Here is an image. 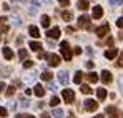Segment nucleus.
Here are the masks:
<instances>
[{
    "mask_svg": "<svg viewBox=\"0 0 123 118\" xmlns=\"http://www.w3.org/2000/svg\"><path fill=\"white\" fill-rule=\"evenodd\" d=\"M60 53H62V57H63V60H72V57H73V53H72V47L68 45V42L67 40H63L60 43Z\"/></svg>",
    "mask_w": 123,
    "mask_h": 118,
    "instance_id": "f257e3e1",
    "label": "nucleus"
},
{
    "mask_svg": "<svg viewBox=\"0 0 123 118\" xmlns=\"http://www.w3.org/2000/svg\"><path fill=\"white\" fill-rule=\"evenodd\" d=\"M77 22H78V27H80V28H85V30H93V27H92V20H90L88 15H82Z\"/></svg>",
    "mask_w": 123,
    "mask_h": 118,
    "instance_id": "f03ea898",
    "label": "nucleus"
},
{
    "mask_svg": "<svg viewBox=\"0 0 123 118\" xmlns=\"http://www.w3.org/2000/svg\"><path fill=\"white\" fill-rule=\"evenodd\" d=\"M95 33H97V37H106L108 33H110V25L108 23H103V25H100L98 28H95Z\"/></svg>",
    "mask_w": 123,
    "mask_h": 118,
    "instance_id": "7ed1b4c3",
    "label": "nucleus"
},
{
    "mask_svg": "<svg viewBox=\"0 0 123 118\" xmlns=\"http://www.w3.org/2000/svg\"><path fill=\"white\" fill-rule=\"evenodd\" d=\"M62 98H63L65 103H73V101H75V93H73L72 90H68V88H67V90H63V92H62Z\"/></svg>",
    "mask_w": 123,
    "mask_h": 118,
    "instance_id": "20e7f679",
    "label": "nucleus"
},
{
    "mask_svg": "<svg viewBox=\"0 0 123 118\" xmlns=\"http://www.w3.org/2000/svg\"><path fill=\"white\" fill-rule=\"evenodd\" d=\"M47 37H48V40H57V38H60V28H58V27L48 28V30H47Z\"/></svg>",
    "mask_w": 123,
    "mask_h": 118,
    "instance_id": "39448f33",
    "label": "nucleus"
},
{
    "mask_svg": "<svg viewBox=\"0 0 123 118\" xmlns=\"http://www.w3.org/2000/svg\"><path fill=\"white\" fill-rule=\"evenodd\" d=\"M83 108H85L86 112H95V110L98 108V103H97V101H93V100H85Z\"/></svg>",
    "mask_w": 123,
    "mask_h": 118,
    "instance_id": "423d86ee",
    "label": "nucleus"
},
{
    "mask_svg": "<svg viewBox=\"0 0 123 118\" xmlns=\"http://www.w3.org/2000/svg\"><path fill=\"white\" fill-rule=\"evenodd\" d=\"M47 58H48V65L50 67H58L60 65V57L58 55H55V53H50V55H47Z\"/></svg>",
    "mask_w": 123,
    "mask_h": 118,
    "instance_id": "0eeeda50",
    "label": "nucleus"
},
{
    "mask_svg": "<svg viewBox=\"0 0 123 118\" xmlns=\"http://www.w3.org/2000/svg\"><path fill=\"white\" fill-rule=\"evenodd\" d=\"M58 80H60L62 85H68V81H70V75H68V72H65V70L58 72Z\"/></svg>",
    "mask_w": 123,
    "mask_h": 118,
    "instance_id": "6e6552de",
    "label": "nucleus"
},
{
    "mask_svg": "<svg viewBox=\"0 0 123 118\" xmlns=\"http://www.w3.org/2000/svg\"><path fill=\"white\" fill-rule=\"evenodd\" d=\"M100 78H102V81L106 85V83H110L111 80H113V77H111V72H108V70H103L102 75H100Z\"/></svg>",
    "mask_w": 123,
    "mask_h": 118,
    "instance_id": "1a4fd4ad",
    "label": "nucleus"
},
{
    "mask_svg": "<svg viewBox=\"0 0 123 118\" xmlns=\"http://www.w3.org/2000/svg\"><path fill=\"white\" fill-rule=\"evenodd\" d=\"M117 55H118V50L117 48H110V50L105 52V58H108V60H113Z\"/></svg>",
    "mask_w": 123,
    "mask_h": 118,
    "instance_id": "9d476101",
    "label": "nucleus"
},
{
    "mask_svg": "<svg viewBox=\"0 0 123 118\" xmlns=\"http://www.w3.org/2000/svg\"><path fill=\"white\" fill-rule=\"evenodd\" d=\"M103 17V8L100 5H95L93 7V19H102Z\"/></svg>",
    "mask_w": 123,
    "mask_h": 118,
    "instance_id": "9b49d317",
    "label": "nucleus"
},
{
    "mask_svg": "<svg viewBox=\"0 0 123 118\" xmlns=\"http://www.w3.org/2000/svg\"><path fill=\"white\" fill-rule=\"evenodd\" d=\"M28 33L32 35V37H40V30H38V27H35V25H30L28 27Z\"/></svg>",
    "mask_w": 123,
    "mask_h": 118,
    "instance_id": "f8f14e48",
    "label": "nucleus"
},
{
    "mask_svg": "<svg viewBox=\"0 0 123 118\" xmlns=\"http://www.w3.org/2000/svg\"><path fill=\"white\" fill-rule=\"evenodd\" d=\"M2 53H3V57H5L7 60H12V58H13V52H12L8 47H3V48H2Z\"/></svg>",
    "mask_w": 123,
    "mask_h": 118,
    "instance_id": "ddd939ff",
    "label": "nucleus"
},
{
    "mask_svg": "<svg viewBox=\"0 0 123 118\" xmlns=\"http://www.w3.org/2000/svg\"><path fill=\"white\" fill-rule=\"evenodd\" d=\"M33 93H35V95H37V97H43V95H45V88H43V87H42V85H35V88H33Z\"/></svg>",
    "mask_w": 123,
    "mask_h": 118,
    "instance_id": "4468645a",
    "label": "nucleus"
},
{
    "mask_svg": "<svg viewBox=\"0 0 123 118\" xmlns=\"http://www.w3.org/2000/svg\"><path fill=\"white\" fill-rule=\"evenodd\" d=\"M28 47L33 50V52H42V45H40V42H30L28 43Z\"/></svg>",
    "mask_w": 123,
    "mask_h": 118,
    "instance_id": "2eb2a0df",
    "label": "nucleus"
},
{
    "mask_svg": "<svg viewBox=\"0 0 123 118\" xmlns=\"http://www.w3.org/2000/svg\"><path fill=\"white\" fill-rule=\"evenodd\" d=\"M77 7H78V10H86L88 8V0H78Z\"/></svg>",
    "mask_w": 123,
    "mask_h": 118,
    "instance_id": "dca6fc26",
    "label": "nucleus"
},
{
    "mask_svg": "<svg viewBox=\"0 0 123 118\" xmlns=\"http://www.w3.org/2000/svg\"><path fill=\"white\" fill-rule=\"evenodd\" d=\"M42 27H45V28H48L50 27V17L48 15H42Z\"/></svg>",
    "mask_w": 123,
    "mask_h": 118,
    "instance_id": "f3484780",
    "label": "nucleus"
},
{
    "mask_svg": "<svg viewBox=\"0 0 123 118\" xmlns=\"http://www.w3.org/2000/svg\"><path fill=\"white\" fill-rule=\"evenodd\" d=\"M72 17H73V15H72V12H68V10H63V12H62V19L65 20V22H70Z\"/></svg>",
    "mask_w": 123,
    "mask_h": 118,
    "instance_id": "a211bd4d",
    "label": "nucleus"
},
{
    "mask_svg": "<svg viewBox=\"0 0 123 118\" xmlns=\"http://www.w3.org/2000/svg\"><path fill=\"white\" fill-rule=\"evenodd\" d=\"M86 80H88V81H92V83H95V81H98V75H97L95 72H92V73H88V75H86Z\"/></svg>",
    "mask_w": 123,
    "mask_h": 118,
    "instance_id": "6ab92c4d",
    "label": "nucleus"
},
{
    "mask_svg": "<svg viewBox=\"0 0 123 118\" xmlns=\"http://www.w3.org/2000/svg\"><path fill=\"white\" fill-rule=\"evenodd\" d=\"M82 80H83V73H82V72H77V73H75V77H73V81H75L77 85H80V83H82Z\"/></svg>",
    "mask_w": 123,
    "mask_h": 118,
    "instance_id": "aec40b11",
    "label": "nucleus"
},
{
    "mask_svg": "<svg viewBox=\"0 0 123 118\" xmlns=\"http://www.w3.org/2000/svg\"><path fill=\"white\" fill-rule=\"evenodd\" d=\"M52 77H53V73H50V72H43L40 75L42 80H45V81H48V80H52Z\"/></svg>",
    "mask_w": 123,
    "mask_h": 118,
    "instance_id": "412c9836",
    "label": "nucleus"
},
{
    "mask_svg": "<svg viewBox=\"0 0 123 118\" xmlns=\"http://www.w3.org/2000/svg\"><path fill=\"white\" fill-rule=\"evenodd\" d=\"M97 97H98L100 100H105L106 98V90H105V88H100V90L97 92Z\"/></svg>",
    "mask_w": 123,
    "mask_h": 118,
    "instance_id": "4be33fe9",
    "label": "nucleus"
},
{
    "mask_svg": "<svg viewBox=\"0 0 123 118\" xmlns=\"http://www.w3.org/2000/svg\"><path fill=\"white\" fill-rule=\"evenodd\" d=\"M53 118H63V112L60 108H55L53 110Z\"/></svg>",
    "mask_w": 123,
    "mask_h": 118,
    "instance_id": "5701e85b",
    "label": "nucleus"
},
{
    "mask_svg": "<svg viewBox=\"0 0 123 118\" xmlns=\"http://www.w3.org/2000/svg\"><path fill=\"white\" fill-rule=\"evenodd\" d=\"M80 90H82V93H85V95L92 93V88H90L88 85H82V87H80Z\"/></svg>",
    "mask_w": 123,
    "mask_h": 118,
    "instance_id": "b1692460",
    "label": "nucleus"
},
{
    "mask_svg": "<svg viewBox=\"0 0 123 118\" xmlns=\"http://www.w3.org/2000/svg\"><path fill=\"white\" fill-rule=\"evenodd\" d=\"M115 65H117L118 68H123V52L120 53V58H118L117 62H115Z\"/></svg>",
    "mask_w": 123,
    "mask_h": 118,
    "instance_id": "393cba45",
    "label": "nucleus"
},
{
    "mask_svg": "<svg viewBox=\"0 0 123 118\" xmlns=\"http://www.w3.org/2000/svg\"><path fill=\"white\" fill-rule=\"evenodd\" d=\"M58 103H60V98H58V97H52V98H50V105H52V106H57Z\"/></svg>",
    "mask_w": 123,
    "mask_h": 118,
    "instance_id": "a878e982",
    "label": "nucleus"
},
{
    "mask_svg": "<svg viewBox=\"0 0 123 118\" xmlns=\"http://www.w3.org/2000/svg\"><path fill=\"white\" fill-rule=\"evenodd\" d=\"M28 105H30V101H28L27 98H20V106L22 108H27Z\"/></svg>",
    "mask_w": 123,
    "mask_h": 118,
    "instance_id": "bb28decb",
    "label": "nucleus"
},
{
    "mask_svg": "<svg viewBox=\"0 0 123 118\" xmlns=\"http://www.w3.org/2000/svg\"><path fill=\"white\" fill-rule=\"evenodd\" d=\"M123 3V0H110V5L111 7H120Z\"/></svg>",
    "mask_w": 123,
    "mask_h": 118,
    "instance_id": "cd10ccee",
    "label": "nucleus"
},
{
    "mask_svg": "<svg viewBox=\"0 0 123 118\" xmlns=\"http://www.w3.org/2000/svg\"><path fill=\"white\" fill-rule=\"evenodd\" d=\"M13 93H15V87L12 85V87H8V88H7V97H12Z\"/></svg>",
    "mask_w": 123,
    "mask_h": 118,
    "instance_id": "c85d7f7f",
    "label": "nucleus"
},
{
    "mask_svg": "<svg viewBox=\"0 0 123 118\" xmlns=\"http://www.w3.org/2000/svg\"><path fill=\"white\" fill-rule=\"evenodd\" d=\"M113 112H117V106H113V105L111 106H106V110H105V113H108V115H111Z\"/></svg>",
    "mask_w": 123,
    "mask_h": 118,
    "instance_id": "c756f323",
    "label": "nucleus"
},
{
    "mask_svg": "<svg viewBox=\"0 0 123 118\" xmlns=\"http://www.w3.org/2000/svg\"><path fill=\"white\" fill-rule=\"evenodd\" d=\"M30 67H33V62L32 60H25L23 62V68H30Z\"/></svg>",
    "mask_w": 123,
    "mask_h": 118,
    "instance_id": "7c9ffc66",
    "label": "nucleus"
},
{
    "mask_svg": "<svg viewBox=\"0 0 123 118\" xmlns=\"http://www.w3.org/2000/svg\"><path fill=\"white\" fill-rule=\"evenodd\" d=\"M18 57H20L22 60H25V58H27V50H25V48H22L20 52H18Z\"/></svg>",
    "mask_w": 123,
    "mask_h": 118,
    "instance_id": "2f4dec72",
    "label": "nucleus"
},
{
    "mask_svg": "<svg viewBox=\"0 0 123 118\" xmlns=\"http://www.w3.org/2000/svg\"><path fill=\"white\" fill-rule=\"evenodd\" d=\"M7 115H8V113H7V108H3V106H0V117H2V118H5Z\"/></svg>",
    "mask_w": 123,
    "mask_h": 118,
    "instance_id": "473e14b6",
    "label": "nucleus"
},
{
    "mask_svg": "<svg viewBox=\"0 0 123 118\" xmlns=\"http://www.w3.org/2000/svg\"><path fill=\"white\" fill-rule=\"evenodd\" d=\"M108 118H122V117H120V113H118V110H117V112H113L111 115H108Z\"/></svg>",
    "mask_w": 123,
    "mask_h": 118,
    "instance_id": "72a5a7b5",
    "label": "nucleus"
},
{
    "mask_svg": "<svg viewBox=\"0 0 123 118\" xmlns=\"http://www.w3.org/2000/svg\"><path fill=\"white\" fill-rule=\"evenodd\" d=\"M117 27L118 28H123V17H120V19L117 20Z\"/></svg>",
    "mask_w": 123,
    "mask_h": 118,
    "instance_id": "f704fd0d",
    "label": "nucleus"
},
{
    "mask_svg": "<svg viewBox=\"0 0 123 118\" xmlns=\"http://www.w3.org/2000/svg\"><path fill=\"white\" fill-rule=\"evenodd\" d=\"M58 2H60L62 7H68L70 5V0H58Z\"/></svg>",
    "mask_w": 123,
    "mask_h": 118,
    "instance_id": "c9c22d12",
    "label": "nucleus"
},
{
    "mask_svg": "<svg viewBox=\"0 0 123 118\" xmlns=\"http://www.w3.org/2000/svg\"><path fill=\"white\" fill-rule=\"evenodd\" d=\"M13 20H15L13 23H15L17 27H20V25H22V19H20V17H15V19H13Z\"/></svg>",
    "mask_w": 123,
    "mask_h": 118,
    "instance_id": "e433bc0d",
    "label": "nucleus"
},
{
    "mask_svg": "<svg viewBox=\"0 0 123 118\" xmlns=\"http://www.w3.org/2000/svg\"><path fill=\"white\" fill-rule=\"evenodd\" d=\"M72 53H77V55H80V53H82V48H80V47H75V50H73Z\"/></svg>",
    "mask_w": 123,
    "mask_h": 118,
    "instance_id": "4c0bfd02",
    "label": "nucleus"
},
{
    "mask_svg": "<svg viewBox=\"0 0 123 118\" xmlns=\"http://www.w3.org/2000/svg\"><path fill=\"white\" fill-rule=\"evenodd\" d=\"M5 32H8V27H7V25L0 27V33H5Z\"/></svg>",
    "mask_w": 123,
    "mask_h": 118,
    "instance_id": "58836bf2",
    "label": "nucleus"
},
{
    "mask_svg": "<svg viewBox=\"0 0 123 118\" xmlns=\"http://www.w3.org/2000/svg\"><path fill=\"white\" fill-rule=\"evenodd\" d=\"M86 68H93V62H92V60L86 62Z\"/></svg>",
    "mask_w": 123,
    "mask_h": 118,
    "instance_id": "ea45409f",
    "label": "nucleus"
},
{
    "mask_svg": "<svg viewBox=\"0 0 123 118\" xmlns=\"http://www.w3.org/2000/svg\"><path fill=\"white\" fill-rule=\"evenodd\" d=\"M8 108H12V110H15V101H8Z\"/></svg>",
    "mask_w": 123,
    "mask_h": 118,
    "instance_id": "a19ab883",
    "label": "nucleus"
},
{
    "mask_svg": "<svg viewBox=\"0 0 123 118\" xmlns=\"http://www.w3.org/2000/svg\"><path fill=\"white\" fill-rule=\"evenodd\" d=\"M2 8H3V10H10V5H8V3H3Z\"/></svg>",
    "mask_w": 123,
    "mask_h": 118,
    "instance_id": "79ce46f5",
    "label": "nucleus"
},
{
    "mask_svg": "<svg viewBox=\"0 0 123 118\" xmlns=\"http://www.w3.org/2000/svg\"><path fill=\"white\" fill-rule=\"evenodd\" d=\"M67 32H68V33H73L75 28H73V27H67Z\"/></svg>",
    "mask_w": 123,
    "mask_h": 118,
    "instance_id": "37998d69",
    "label": "nucleus"
},
{
    "mask_svg": "<svg viewBox=\"0 0 123 118\" xmlns=\"http://www.w3.org/2000/svg\"><path fill=\"white\" fill-rule=\"evenodd\" d=\"M5 87H7V85H5L3 81H0V92H3V90H5Z\"/></svg>",
    "mask_w": 123,
    "mask_h": 118,
    "instance_id": "c03bdc74",
    "label": "nucleus"
},
{
    "mask_svg": "<svg viewBox=\"0 0 123 118\" xmlns=\"http://www.w3.org/2000/svg\"><path fill=\"white\" fill-rule=\"evenodd\" d=\"M106 45H110V47H111V45H113V38H111V37H110V38L106 40Z\"/></svg>",
    "mask_w": 123,
    "mask_h": 118,
    "instance_id": "a18cd8bd",
    "label": "nucleus"
},
{
    "mask_svg": "<svg viewBox=\"0 0 123 118\" xmlns=\"http://www.w3.org/2000/svg\"><path fill=\"white\" fill-rule=\"evenodd\" d=\"M45 57H47V55H45L43 52H38V60H40V58H45Z\"/></svg>",
    "mask_w": 123,
    "mask_h": 118,
    "instance_id": "49530a36",
    "label": "nucleus"
},
{
    "mask_svg": "<svg viewBox=\"0 0 123 118\" xmlns=\"http://www.w3.org/2000/svg\"><path fill=\"white\" fill-rule=\"evenodd\" d=\"M25 95H27V97H28V95H32V90H30V88H27V90H25Z\"/></svg>",
    "mask_w": 123,
    "mask_h": 118,
    "instance_id": "de8ad7c7",
    "label": "nucleus"
},
{
    "mask_svg": "<svg viewBox=\"0 0 123 118\" xmlns=\"http://www.w3.org/2000/svg\"><path fill=\"white\" fill-rule=\"evenodd\" d=\"M40 118H52V117H50L48 113H42V117H40Z\"/></svg>",
    "mask_w": 123,
    "mask_h": 118,
    "instance_id": "09e8293b",
    "label": "nucleus"
},
{
    "mask_svg": "<svg viewBox=\"0 0 123 118\" xmlns=\"http://www.w3.org/2000/svg\"><path fill=\"white\" fill-rule=\"evenodd\" d=\"M118 38H120V40H123V30L120 32V33H118Z\"/></svg>",
    "mask_w": 123,
    "mask_h": 118,
    "instance_id": "8fccbe9b",
    "label": "nucleus"
},
{
    "mask_svg": "<svg viewBox=\"0 0 123 118\" xmlns=\"http://www.w3.org/2000/svg\"><path fill=\"white\" fill-rule=\"evenodd\" d=\"M5 20H7V19H5V17H0V25H2V23H3Z\"/></svg>",
    "mask_w": 123,
    "mask_h": 118,
    "instance_id": "3c124183",
    "label": "nucleus"
},
{
    "mask_svg": "<svg viewBox=\"0 0 123 118\" xmlns=\"http://www.w3.org/2000/svg\"><path fill=\"white\" fill-rule=\"evenodd\" d=\"M93 118H105V115H102V113H100V115H97V117H93Z\"/></svg>",
    "mask_w": 123,
    "mask_h": 118,
    "instance_id": "603ef678",
    "label": "nucleus"
},
{
    "mask_svg": "<svg viewBox=\"0 0 123 118\" xmlns=\"http://www.w3.org/2000/svg\"><path fill=\"white\" fill-rule=\"evenodd\" d=\"M120 81H122V92H123V78H122V80H120Z\"/></svg>",
    "mask_w": 123,
    "mask_h": 118,
    "instance_id": "864d4df0",
    "label": "nucleus"
},
{
    "mask_svg": "<svg viewBox=\"0 0 123 118\" xmlns=\"http://www.w3.org/2000/svg\"><path fill=\"white\" fill-rule=\"evenodd\" d=\"M45 2H48V3H50V2H53V0H45Z\"/></svg>",
    "mask_w": 123,
    "mask_h": 118,
    "instance_id": "5fc2aeb1",
    "label": "nucleus"
},
{
    "mask_svg": "<svg viewBox=\"0 0 123 118\" xmlns=\"http://www.w3.org/2000/svg\"><path fill=\"white\" fill-rule=\"evenodd\" d=\"M27 118H33V117H30V115H27Z\"/></svg>",
    "mask_w": 123,
    "mask_h": 118,
    "instance_id": "6e6d98bb",
    "label": "nucleus"
},
{
    "mask_svg": "<svg viewBox=\"0 0 123 118\" xmlns=\"http://www.w3.org/2000/svg\"><path fill=\"white\" fill-rule=\"evenodd\" d=\"M20 2H27V0H20Z\"/></svg>",
    "mask_w": 123,
    "mask_h": 118,
    "instance_id": "4d7b16f0",
    "label": "nucleus"
}]
</instances>
